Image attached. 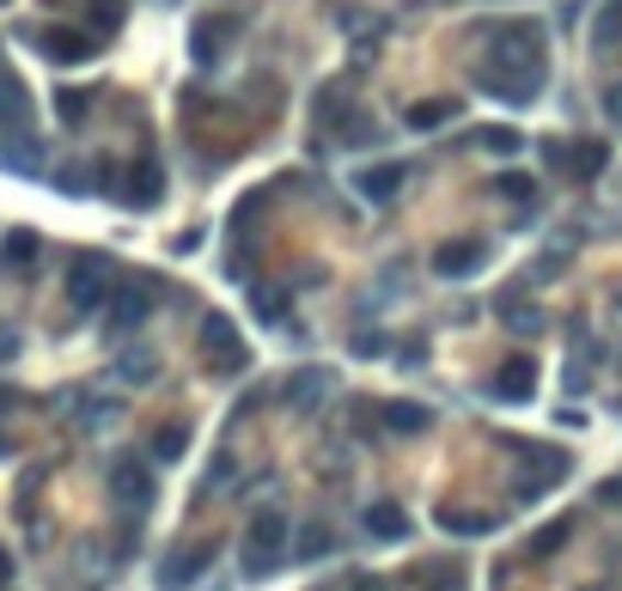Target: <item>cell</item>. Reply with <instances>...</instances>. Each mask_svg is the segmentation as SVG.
Here are the masks:
<instances>
[{
	"instance_id": "cell-1",
	"label": "cell",
	"mask_w": 622,
	"mask_h": 591,
	"mask_svg": "<svg viewBox=\"0 0 622 591\" xmlns=\"http://www.w3.org/2000/svg\"><path fill=\"white\" fill-rule=\"evenodd\" d=\"M482 92L501 105H531L543 92V25H494L482 55Z\"/></svg>"
},
{
	"instance_id": "cell-2",
	"label": "cell",
	"mask_w": 622,
	"mask_h": 591,
	"mask_svg": "<svg viewBox=\"0 0 622 591\" xmlns=\"http://www.w3.org/2000/svg\"><path fill=\"white\" fill-rule=\"evenodd\" d=\"M196 354H201V366H208L214 379H239V372L251 366V348H244L239 324H232V317H220V311L201 317V329H196Z\"/></svg>"
},
{
	"instance_id": "cell-3",
	"label": "cell",
	"mask_w": 622,
	"mask_h": 591,
	"mask_svg": "<svg viewBox=\"0 0 622 591\" xmlns=\"http://www.w3.org/2000/svg\"><path fill=\"white\" fill-rule=\"evenodd\" d=\"M281 555H287V518L281 513H251V525H244V537H239V567L251 579H269L281 567Z\"/></svg>"
},
{
	"instance_id": "cell-4",
	"label": "cell",
	"mask_w": 622,
	"mask_h": 591,
	"mask_svg": "<svg viewBox=\"0 0 622 591\" xmlns=\"http://www.w3.org/2000/svg\"><path fill=\"white\" fill-rule=\"evenodd\" d=\"M110 293H117L110 263H105V256H80V263H74V275H67V305L92 317V311H105V305H110Z\"/></svg>"
},
{
	"instance_id": "cell-5",
	"label": "cell",
	"mask_w": 622,
	"mask_h": 591,
	"mask_svg": "<svg viewBox=\"0 0 622 591\" xmlns=\"http://www.w3.org/2000/svg\"><path fill=\"white\" fill-rule=\"evenodd\" d=\"M153 299H160V281L153 275H134V281H122L117 293H110V329H141L146 324V311H153Z\"/></svg>"
},
{
	"instance_id": "cell-6",
	"label": "cell",
	"mask_w": 622,
	"mask_h": 591,
	"mask_svg": "<svg viewBox=\"0 0 622 591\" xmlns=\"http://www.w3.org/2000/svg\"><path fill=\"white\" fill-rule=\"evenodd\" d=\"M110 494H117V506H129V513H146L153 494H160V482H153V470H146L141 458H122L117 470H110Z\"/></svg>"
},
{
	"instance_id": "cell-7",
	"label": "cell",
	"mask_w": 622,
	"mask_h": 591,
	"mask_svg": "<svg viewBox=\"0 0 622 591\" xmlns=\"http://www.w3.org/2000/svg\"><path fill=\"white\" fill-rule=\"evenodd\" d=\"M214 555H220V543H189V549H172V555H165V567H160V585H196V579H201V567H208L214 561Z\"/></svg>"
},
{
	"instance_id": "cell-8",
	"label": "cell",
	"mask_w": 622,
	"mask_h": 591,
	"mask_svg": "<svg viewBox=\"0 0 622 591\" xmlns=\"http://www.w3.org/2000/svg\"><path fill=\"white\" fill-rule=\"evenodd\" d=\"M324 391H330V372H324V366H299L287 384H281V408H293V415H312V408L324 403Z\"/></svg>"
},
{
	"instance_id": "cell-9",
	"label": "cell",
	"mask_w": 622,
	"mask_h": 591,
	"mask_svg": "<svg viewBox=\"0 0 622 591\" xmlns=\"http://www.w3.org/2000/svg\"><path fill=\"white\" fill-rule=\"evenodd\" d=\"M31 43H37L43 55H50V62H86V55L98 50L92 37H86V31H67V25H43V31H31Z\"/></svg>"
},
{
	"instance_id": "cell-10",
	"label": "cell",
	"mask_w": 622,
	"mask_h": 591,
	"mask_svg": "<svg viewBox=\"0 0 622 591\" xmlns=\"http://www.w3.org/2000/svg\"><path fill=\"white\" fill-rule=\"evenodd\" d=\"M226 43H232V19L226 13H201L196 31H189V55H196V67H214Z\"/></svg>"
},
{
	"instance_id": "cell-11",
	"label": "cell",
	"mask_w": 622,
	"mask_h": 591,
	"mask_svg": "<svg viewBox=\"0 0 622 591\" xmlns=\"http://www.w3.org/2000/svg\"><path fill=\"white\" fill-rule=\"evenodd\" d=\"M489 396L494 403H531V396H537V366H531V360H506L501 372H494V384H489Z\"/></svg>"
},
{
	"instance_id": "cell-12",
	"label": "cell",
	"mask_w": 622,
	"mask_h": 591,
	"mask_svg": "<svg viewBox=\"0 0 622 591\" xmlns=\"http://www.w3.org/2000/svg\"><path fill=\"white\" fill-rule=\"evenodd\" d=\"M0 122L13 134H31V92L13 67H0Z\"/></svg>"
},
{
	"instance_id": "cell-13",
	"label": "cell",
	"mask_w": 622,
	"mask_h": 591,
	"mask_svg": "<svg viewBox=\"0 0 622 591\" xmlns=\"http://www.w3.org/2000/svg\"><path fill=\"white\" fill-rule=\"evenodd\" d=\"M379 415H384V427H391L397 439H415V434H427V427H434V408H427V403H410V396L384 403Z\"/></svg>"
},
{
	"instance_id": "cell-14",
	"label": "cell",
	"mask_w": 622,
	"mask_h": 591,
	"mask_svg": "<svg viewBox=\"0 0 622 591\" xmlns=\"http://www.w3.org/2000/svg\"><path fill=\"white\" fill-rule=\"evenodd\" d=\"M470 269H482V244H470V238H458V244H439V250H434V275L463 281Z\"/></svg>"
},
{
	"instance_id": "cell-15",
	"label": "cell",
	"mask_w": 622,
	"mask_h": 591,
	"mask_svg": "<svg viewBox=\"0 0 622 591\" xmlns=\"http://www.w3.org/2000/svg\"><path fill=\"white\" fill-rule=\"evenodd\" d=\"M367 530H372L379 543H410L415 525H410V513H403L397 500H379V506L367 513Z\"/></svg>"
},
{
	"instance_id": "cell-16",
	"label": "cell",
	"mask_w": 622,
	"mask_h": 591,
	"mask_svg": "<svg viewBox=\"0 0 622 591\" xmlns=\"http://www.w3.org/2000/svg\"><path fill=\"white\" fill-rule=\"evenodd\" d=\"M403 177H410V165H367L354 184H360V196L367 201H391L403 189Z\"/></svg>"
},
{
	"instance_id": "cell-17",
	"label": "cell",
	"mask_w": 622,
	"mask_h": 591,
	"mask_svg": "<svg viewBox=\"0 0 622 591\" xmlns=\"http://www.w3.org/2000/svg\"><path fill=\"white\" fill-rule=\"evenodd\" d=\"M31 263H37V232L19 226V232H7V244H0V269H7V275H25Z\"/></svg>"
},
{
	"instance_id": "cell-18",
	"label": "cell",
	"mask_w": 622,
	"mask_h": 591,
	"mask_svg": "<svg viewBox=\"0 0 622 591\" xmlns=\"http://www.w3.org/2000/svg\"><path fill=\"white\" fill-rule=\"evenodd\" d=\"M160 196H165L160 165H129V189H122V201H134V208H153Z\"/></svg>"
},
{
	"instance_id": "cell-19",
	"label": "cell",
	"mask_w": 622,
	"mask_h": 591,
	"mask_svg": "<svg viewBox=\"0 0 622 591\" xmlns=\"http://www.w3.org/2000/svg\"><path fill=\"white\" fill-rule=\"evenodd\" d=\"M439 525H446L451 537H489L494 518L489 513H463V506H446V513H439Z\"/></svg>"
},
{
	"instance_id": "cell-20",
	"label": "cell",
	"mask_w": 622,
	"mask_h": 591,
	"mask_svg": "<svg viewBox=\"0 0 622 591\" xmlns=\"http://www.w3.org/2000/svg\"><path fill=\"white\" fill-rule=\"evenodd\" d=\"M184 451H189V427H184V420H165L160 434H153V458H160V463H177Z\"/></svg>"
},
{
	"instance_id": "cell-21",
	"label": "cell",
	"mask_w": 622,
	"mask_h": 591,
	"mask_svg": "<svg viewBox=\"0 0 622 591\" xmlns=\"http://www.w3.org/2000/svg\"><path fill=\"white\" fill-rule=\"evenodd\" d=\"M458 117V105H451V98H422V105H410V129H439V122H451Z\"/></svg>"
},
{
	"instance_id": "cell-22",
	"label": "cell",
	"mask_w": 622,
	"mask_h": 591,
	"mask_svg": "<svg viewBox=\"0 0 622 591\" xmlns=\"http://www.w3.org/2000/svg\"><path fill=\"white\" fill-rule=\"evenodd\" d=\"M568 537H574V518H556V525H543L537 537H531V561H549V555H556Z\"/></svg>"
},
{
	"instance_id": "cell-23",
	"label": "cell",
	"mask_w": 622,
	"mask_h": 591,
	"mask_svg": "<svg viewBox=\"0 0 622 591\" xmlns=\"http://www.w3.org/2000/svg\"><path fill=\"white\" fill-rule=\"evenodd\" d=\"M616 37H622V0H604V13H598V31H592V43H598V50H610Z\"/></svg>"
},
{
	"instance_id": "cell-24",
	"label": "cell",
	"mask_w": 622,
	"mask_h": 591,
	"mask_svg": "<svg viewBox=\"0 0 622 591\" xmlns=\"http://www.w3.org/2000/svg\"><path fill=\"white\" fill-rule=\"evenodd\" d=\"M153 366H160L153 354H122L117 360V379L122 384H153Z\"/></svg>"
},
{
	"instance_id": "cell-25",
	"label": "cell",
	"mask_w": 622,
	"mask_h": 591,
	"mask_svg": "<svg viewBox=\"0 0 622 591\" xmlns=\"http://www.w3.org/2000/svg\"><path fill=\"white\" fill-rule=\"evenodd\" d=\"M574 172H580V177H598V172H604V165H610V153H604V146H598V141H586V146H574Z\"/></svg>"
},
{
	"instance_id": "cell-26",
	"label": "cell",
	"mask_w": 622,
	"mask_h": 591,
	"mask_svg": "<svg viewBox=\"0 0 622 591\" xmlns=\"http://www.w3.org/2000/svg\"><path fill=\"white\" fill-rule=\"evenodd\" d=\"M55 110H62V122H80L86 110H92V92H74V86H67V92L55 98Z\"/></svg>"
},
{
	"instance_id": "cell-27",
	"label": "cell",
	"mask_w": 622,
	"mask_h": 591,
	"mask_svg": "<svg viewBox=\"0 0 622 591\" xmlns=\"http://www.w3.org/2000/svg\"><path fill=\"white\" fill-rule=\"evenodd\" d=\"M348 117V92L336 86V92H318V122H342Z\"/></svg>"
},
{
	"instance_id": "cell-28",
	"label": "cell",
	"mask_w": 622,
	"mask_h": 591,
	"mask_svg": "<svg viewBox=\"0 0 622 591\" xmlns=\"http://www.w3.org/2000/svg\"><path fill=\"white\" fill-rule=\"evenodd\" d=\"M324 549H330V530H324V525H305V537H299V555H305V561H318Z\"/></svg>"
},
{
	"instance_id": "cell-29",
	"label": "cell",
	"mask_w": 622,
	"mask_h": 591,
	"mask_svg": "<svg viewBox=\"0 0 622 591\" xmlns=\"http://www.w3.org/2000/svg\"><path fill=\"white\" fill-rule=\"evenodd\" d=\"M482 146H489V153H519L525 141H519L513 129H489V134H482Z\"/></svg>"
},
{
	"instance_id": "cell-30",
	"label": "cell",
	"mask_w": 622,
	"mask_h": 591,
	"mask_svg": "<svg viewBox=\"0 0 622 591\" xmlns=\"http://www.w3.org/2000/svg\"><path fill=\"white\" fill-rule=\"evenodd\" d=\"M422 591H463V573H458V567H451V561H446V567H439V573H434V579H427V585H422Z\"/></svg>"
},
{
	"instance_id": "cell-31",
	"label": "cell",
	"mask_w": 622,
	"mask_h": 591,
	"mask_svg": "<svg viewBox=\"0 0 622 591\" xmlns=\"http://www.w3.org/2000/svg\"><path fill=\"white\" fill-rule=\"evenodd\" d=\"M257 311H263V317H281V311H287V293H275V287H257Z\"/></svg>"
},
{
	"instance_id": "cell-32",
	"label": "cell",
	"mask_w": 622,
	"mask_h": 591,
	"mask_svg": "<svg viewBox=\"0 0 622 591\" xmlns=\"http://www.w3.org/2000/svg\"><path fill=\"white\" fill-rule=\"evenodd\" d=\"M92 19H98L105 31H117V25H122V0H98V7H92Z\"/></svg>"
},
{
	"instance_id": "cell-33",
	"label": "cell",
	"mask_w": 622,
	"mask_h": 591,
	"mask_svg": "<svg viewBox=\"0 0 622 591\" xmlns=\"http://www.w3.org/2000/svg\"><path fill=\"white\" fill-rule=\"evenodd\" d=\"M384 348H391V342H384V329H379V336H354V354H360V360L384 354Z\"/></svg>"
},
{
	"instance_id": "cell-34",
	"label": "cell",
	"mask_w": 622,
	"mask_h": 591,
	"mask_svg": "<svg viewBox=\"0 0 622 591\" xmlns=\"http://www.w3.org/2000/svg\"><path fill=\"white\" fill-rule=\"evenodd\" d=\"M501 196H513V201H519V196H525V201H531V177H519V172H506V177H501Z\"/></svg>"
},
{
	"instance_id": "cell-35",
	"label": "cell",
	"mask_w": 622,
	"mask_h": 591,
	"mask_svg": "<svg viewBox=\"0 0 622 591\" xmlns=\"http://www.w3.org/2000/svg\"><path fill=\"white\" fill-rule=\"evenodd\" d=\"M598 500H604V506H622V475H610V482H598Z\"/></svg>"
},
{
	"instance_id": "cell-36",
	"label": "cell",
	"mask_w": 622,
	"mask_h": 591,
	"mask_svg": "<svg viewBox=\"0 0 622 591\" xmlns=\"http://www.w3.org/2000/svg\"><path fill=\"white\" fill-rule=\"evenodd\" d=\"M604 117L622 122V86H610V92H604Z\"/></svg>"
},
{
	"instance_id": "cell-37",
	"label": "cell",
	"mask_w": 622,
	"mask_h": 591,
	"mask_svg": "<svg viewBox=\"0 0 622 591\" xmlns=\"http://www.w3.org/2000/svg\"><path fill=\"white\" fill-rule=\"evenodd\" d=\"M232 470H239V463H232V458H226V451H220V458H214V475H208V482L220 488V482H226V475H232Z\"/></svg>"
},
{
	"instance_id": "cell-38",
	"label": "cell",
	"mask_w": 622,
	"mask_h": 591,
	"mask_svg": "<svg viewBox=\"0 0 622 591\" xmlns=\"http://www.w3.org/2000/svg\"><path fill=\"white\" fill-rule=\"evenodd\" d=\"M0 585H13V555L0 549Z\"/></svg>"
},
{
	"instance_id": "cell-39",
	"label": "cell",
	"mask_w": 622,
	"mask_h": 591,
	"mask_svg": "<svg viewBox=\"0 0 622 591\" xmlns=\"http://www.w3.org/2000/svg\"><path fill=\"white\" fill-rule=\"evenodd\" d=\"M592 591H610V585H592Z\"/></svg>"
},
{
	"instance_id": "cell-40",
	"label": "cell",
	"mask_w": 622,
	"mask_h": 591,
	"mask_svg": "<svg viewBox=\"0 0 622 591\" xmlns=\"http://www.w3.org/2000/svg\"><path fill=\"white\" fill-rule=\"evenodd\" d=\"M0 7H7V0H0Z\"/></svg>"
}]
</instances>
